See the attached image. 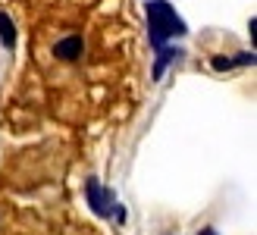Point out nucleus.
I'll return each instance as SVG.
<instances>
[{
	"label": "nucleus",
	"instance_id": "5",
	"mask_svg": "<svg viewBox=\"0 0 257 235\" xmlns=\"http://www.w3.org/2000/svg\"><path fill=\"white\" fill-rule=\"evenodd\" d=\"M213 69H220V72L232 69V60H229V57H213Z\"/></svg>",
	"mask_w": 257,
	"mask_h": 235
},
{
	"label": "nucleus",
	"instance_id": "3",
	"mask_svg": "<svg viewBox=\"0 0 257 235\" xmlns=\"http://www.w3.org/2000/svg\"><path fill=\"white\" fill-rule=\"evenodd\" d=\"M82 50H85L82 38H79V35H69V38H63L60 44H54V57L72 63V60H79V57H82Z\"/></svg>",
	"mask_w": 257,
	"mask_h": 235
},
{
	"label": "nucleus",
	"instance_id": "1",
	"mask_svg": "<svg viewBox=\"0 0 257 235\" xmlns=\"http://www.w3.org/2000/svg\"><path fill=\"white\" fill-rule=\"evenodd\" d=\"M148 29H151V47L163 50L173 35H185V22L166 0H151L148 4Z\"/></svg>",
	"mask_w": 257,
	"mask_h": 235
},
{
	"label": "nucleus",
	"instance_id": "7",
	"mask_svg": "<svg viewBox=\"0 0 257 235\" xmlns=\"http://www.w3.org/2000/svg\"><path fill=\"white\" fill-rule=\"evenodd\" d=\"M248 32H251V44H257V19L251 16V22H248Z\"/></svg>",
	"mask_w": 257,
	"mask_h": 235
},
{
	"label": "nucleus",
	"instance_id": "6",
	"mask_svg": "<svg viewBox=\"0 0 257 235\" xmlns=\"http://www.w3.org/2000/svg\"><path fill=\"white\" fill-rule=\"evenodd\" d=\"M235 63H238V66H254V54H238L232 60V66H235Z\"/></svg>",
	"mask_w": 257,
	"mask_h": 235
},
{
	"label": "nucleus",
	"instance_id": "2",
	"mask_svg": "<svg viewBox=\"0 0 257 235\" xmlns=\"http://www.w3.org/2000/svg\"><path fill=\"white\" fill-rule=\"evenodd\" d=\"M85 191H88V204H91V210H94L97 216H110V213H113V191L104 188L94 176L88 179V188H85Z\"/></svg>",
	"mask_w": 257,
	"mask_h": 235
},
{
	"label": "nucleus",
	"instance_id": "8",
	"mask_svg": "<svg viewBox=\"0 0 257 235\" xmlns=\"http://www.w3.org/2000/svg\"><path fill=\"white\" fill-rule=\"evenodd\" d=\"M198 235H216V229H201Z\"/></svg>",
	"mask_w": 257,
	"mask_h": 235
},
{
	"label": "nucleus",
	"instance_id": "4",
	"mask_svg": "<svg viewBox=\"0 0 257 235\" xmlns=\"http://www.w3.org/2000/svg\"><path fill=\"white\" fill-rule=\"evenodd\" d=\"M0 41H4L7 50L16 47V25H13V19L7 16V13H0Z\"/></svg>",
	"mask_w": 257,
	"mask_h": 235
}]
</instances>
